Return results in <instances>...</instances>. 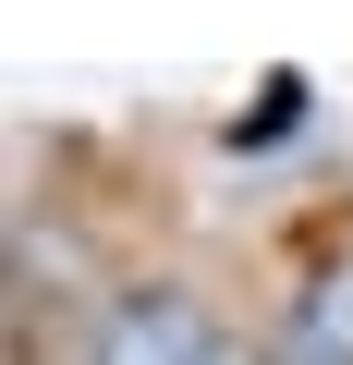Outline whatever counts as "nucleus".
Masks as SVG:
<instances>
[{
	"label": "nucleus",
	"instance_id": "nucleus-2",
	"mask_svg": "<svg viewBox=\"0 0 353 365\" xmlns=\"http://www.w3.org/2000/svg\"><path fill=\"white\" fill-rule=\"evenodd\" d=\"M292 341H305V365H353V268H317V280H305Z\"/></svg>",
	"mask_w": 353,
	"mask_h": 365
},
{
	"label": "nucleus",
	"instance_id": "nucleus-1",
	"mask_svg": "<svg viewBox=\"0 0 353 365\" xmlns=\"http://www.w3.org/2000/svg\"><path fill=\"white\" fill-rule=\"evenodd\" d=\"M86 365H232L220 353V329H208V304L195 292H122L110 317H98V341H86Z\"/></svg>",
	"mask_w": 353,
	"mask_h": 365
}]
</instances>
